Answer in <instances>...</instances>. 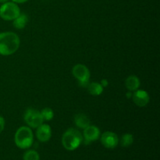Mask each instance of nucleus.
I'll list each match as a JSON object with an SVG mask.
<instances>
[{
	"instance_id": "obj_1",
	"label": "nucleus",
	"mask_w": 160,
	"mask_h": 160,
	"mask_svg": "<svg viewBox=\"0 0 160 160\" xmlns=\"http://www.w3.org/2000/svg\"><path fill=\"white\" fill-rule=\"evenodd\" d=\"M20 45V39L16 33L6 31L0 33V55L10 56L18 50Z\"/></svg>"
},
{
	"instance_id": "obj_2",
	"label": "nucleus",
	"mask_w": 160,
	"mask_h": 160,
	"mask_svg": "<svg viewBox=\"0 0 160 160\" xmlns=\"http://www.w3.org/2000/svg\"><path fill=\"white\" fill-rule=\"evenodd\" d=\"M14 142L18 148L22 149L29 148L34 142V134L31 128L28 126L19 128L14 135Z\"/></svg>"
},
{
	"instance_id": "obj_3",
	"label": "nucleus",
	"mask_w": 160,
	"mask_h": 160,
	"mask_svg": "<svg viewBox=\"0 0 160 160\" xmlns=\"http://www.w3.org/2000/svg\"><path fill=\"white\" fill-rule=\"evenodd\" d=\"M83 142L82 134L75 128H69L62 137V144L68 151L76 150Z\"/></svg>"
},
{
	"instance_id": "obj_4",
	"label": "nucleus",
	"mask_w": 160,
	"mask_h": 160,
	"mask_svg": "<svg viewBox=\"0 0 160 160\" xmlns=\"http://www.w3.org/2000/svg\"><path fill=\"white\" fill-rule=\"evenodd\" d=\"M72 73L78 80L80 87L87 88L90 83L91 72L85 65L81 63L76 64L72 69Z\"/></svg>"
},
{
	"instance_id": "obj_5",
	"label": "nucleus",
	"mask_w": 160,
	"mask_h": 160,
	"mask_svg": "<svg viewBox=\"0 0 160 160\" xmlns=\"http://www.w3.org/2000/svg\"><path fill=\"white\" fill-rule=\"evenodd\" d=\"M20 14V9L17 3L7 2L0 6V17L6 21L13 20Z\"/></svg>"
},
{
	"instance_id": "obj_6",
	"label": "nucleus",
	"mask_w": 160,
	"mask_h": 160,
	"mask_svg": "<svg viewBox=\"0 0 160 160\" xmlns=\"http://www.w3.org/2000/svg\"><path fill=\"white\" fill-rule=\"evenodd\" d=\"M23 120L29 128H37L44 123V120L40 111L29 108L23 115Z\"/></svg>"
},
{
	"instance_id": "obj_7",
	"label": "nucleus",
	"mask_w": 160,
	"mask_h": 160,
	"mask_svg": "<svg viewBox=\"0 0 160 160\" xmlns=\"http://www.w3.org/2000/svg\"><path fill=\"white\" fill-rule=\"evenodd\" d=\"M101 143L105 148L112 149L115 148L119 144V138L117 134L112 131H106L100 135Z\"/></svg>"
},
{
	"instance_id": "obj_8",
	"label": "nucleus",
	"mask_w": 160,
	"mask_h": 160,
	"mask_svg": "<svg viewBox=\"0 0 160 160\" xmlns=\"http://www.w3.org/2000/svg\"><path fill=\"white\" fill-rule=\"evenodd\" d=\"M100 135H101V133H100L99 128L95 125L90 124L84 129L82 134L83 141H84V143L88 145L91 142L98 140L100 138Z\"/></svg>"
},
{
	"instance_id": "obj_9",
	"label": "nucleus",
	"mask_w": 160,
	"mask_h": 160,
	"mask_svg": "<svg viewBox=\"0 0 160 160\" xmlns=\"http://www.w3.org/2000/svg\"><path fill=\"white\" fill-rule=\"evenodd\" d=\"M131 98L134 104L138 107H145L150 101L148 93L145 90H142V89H138L133 92Z\"/></svg>"
},
{
	"instance_id": "obj_10",
	"label": "nucleus",
	"mask_w": 160,
	"mask_h": 160,
	"mask_svg": "<svg viewBox=\"0 0 160 160\" xmlns=\"http://www.w3.org/2000/svg\"><path fill=\"white\" fill-rule=\"evenodd\" d=\"M36 137H37L38 140L41 142H48L52 137L51 127L46 123H42L38 128H37Z\"/></svg>"
},
{
	"instance_id": "obj_11",
	"label": "nucleus",
	"mask_w": 160,
	"mask_h": 160,
	"mask_svg": "<svg viewBox=\"0 0 160 160\" xmlns=\"http://www.w3.org/2000/svg\"><path fill=\"white\" fill-rule=\"evenodd\" d=\"M141 85V81L138 77L135 75H130L125 80V86L129 92H134L138 90Z\"/></svg>"
},
{
	"instance_id": "obj_12",
	"label": "nucleus",
	"mask_w": 160,
	"mask_h": 160,
	"mask_svg": "<svg viewBox=\"0 0 160 160\" xmlns=\"http://www.w3.org/2000/svg\"><path fill=\"white\" fill-rule=\"evenodd\" d=\"M74 123L75 125L78 128L84 130L88 126L91 124V121L89 117L84 113H78L74 116Z\"/></svg>"
},
{
	"instance_id": "obj_13",
	"label": "nucleus",
	"mask_w": 160,
	"mask_h": 160,
	"mask_svg": "<svg viewBox=\"0 0 160 160\" xmlns=\"http://www.w3.org/2000/svg\"><path fill=\"white\" fill-rule=\"evenodd\" d=\"M28 21H29V18H28V15L20 12V15L12 20V25H13V27L16 29L21 30L23 29L27 26Z\"/></svg>"
},
{
	"instance_id": "obj_14",
	"label": "nucleus",
	"mask_w": 160,
	"mask_h": 160,
	"mask_svg": "<svg viewBox=\"0 0 160 160\" xmlns=\"http://www.w3.org/2000/svg\"><path fill=\"white\" fill-rule=\"evenodd\" d=\"M86 88L88 89V92H89V94L94 95V96H98V95H102L103 90H104V88L102 86L100 82L89 83Z\"/></svg>"
},
{
	"instance_id": "obj_15",
	"label": "nucleus",
	"mask_w": 160,
	"mask_h": 160,
	"mask_svg": "<svg viewBox=\"0 0 160 160\" xmlns=\"http://www.w3.org/2000/svg\"><path fill=\"white\" fill-rule=\"evenodd\" d=\"M119 142L120 143V145L123 148H128V147H130L134 142V136L133 134H125L122 136L120 141H119Z\"/></svg>"
},
{
	"instance_id": "obj_16",
	"label": "nucleus",
	"mask_w": 160,
	"mask_h": 160,
	"mask_svg": "<svg viewBox=\"0 0 160 160\" xmlns=\"http://www.w3.org/2000/svg\"><path fill=\"white\" fill-rule=\"evenodd\" d=\"M40 112L44 121H50L54 117V112H53V110L51 108L45 107L42 111H40Z\"/></svg>"
},
{
	"instance_id": "obj_17",
	"label": "nucleus",
	"mask_w": 160,
	"mask_h": 160,
	"mask_svg": "<svg viewBox=\"0 0 160 160\" xmlns=\"http://www.w3.org/2000/svg\"><path fill=\"white\" fill-rule=\"evenodd\" d=\"M23 159V160H40V156L35 150L30 149L25 152Z\"/></svg>"
},
{
	"instance_id": "obj_18",
	"label": "nucleus",
	"mask_w": 160,
	"mask_h": 160,
	"mask_svg": "<svg viewBox=\"0 0 160 160\" xmlns=\"http://www.w3.org/2000/svg\"><path fill=\"white\" fill-rule=\"evenodd\" d=\"M5 125H6V121H5L4 117L0 116V134L4 131Z\"/></svg>"
},
{
	"instance_id": "obj_19",
	"label": "nucleus",
	"mask_w": 160,
	"mask_h": 160,
	"mask_svg": "<svg viewBox=\"0 0 160 160\" xmlns=\"http://www.w3.org/2000/svg\"><path fill=\"white\" fill-rule=\"evenodd\" d=\"M100 84H102V86L103 88H106V87H107L108 85H109V81H108L106 79H103L102 81L100 82Z\"/></svg>"
},
{
	"instance_id": "obj_20",
	"label": "nucleus",
	"mask_w": 160,
	"mask_h": 160,
	"mask_svg": "<svg viewBox=\"0 0 160 160\" xmlns=\"http://www.w3.org/2000/svg\"><path fill=\"white\" fill-rule=\"evenodd\" d=\"M11 1L13 2H15V3H17V4H21V3L27 2L28 0H11Z\"/></svg>"
},
{
	"instance_id": "obj_21",
	"label": "nucleus",
	"mask_w": 160,
	"mask_h": 160,
	"mask_svg": "<svg viewBox=\"0 0 160 160\" xmlns=\"http://www.w3.org/2000/svg\"><path fill=\"white\" fill-rule=\"evenodd\" d=\"M9 2V0H0V3H1V4H3V3L5 2Z\"/></svg>"
}]
</instances>
